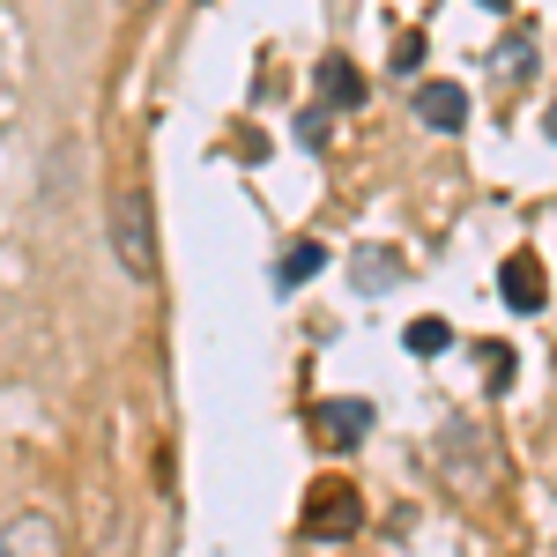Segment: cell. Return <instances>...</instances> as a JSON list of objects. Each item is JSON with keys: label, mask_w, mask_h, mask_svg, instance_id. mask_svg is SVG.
Segmentation results:
<instances>
[{"label": "cell", "mask_w": 557, "mask_h": 557, "mask_svg": "<svg viewBox=\"0 0 557 557\" xmlns=\"http://www.w3.org/2000/svg\"><path fill=\"white\" fill-rule=\"evenodd\" d=\"M401 275H409V260L394 253V246H357V253H349V290H357V298H386Z\"/></svg>", "instance_id": "5b68a950"}, {"label": "cell", "mask_w": 557, "mask_h": 557, "mask_svg": "<svg viewBox=\"0 0 557 557\" xmlns=\"http://www.w3.org/2000/svg\"><path fill=\"white\" fill-rule=\"evenodd\" d=\"M120 8H149V0H120Z\"/></svg>", "instance_id": "e0dca14e"}, {"label": "cell", "mask_w": 557, "mask_h": 557, "mask_svg": "<svg viewBox=\"0 0 557 557\" xmlns=\"http://www.w3.org/2000/svg\"><path fill=\"white\" fill-rule=\"evenodd\" d=\"M417 120L431 134H461L469 127V89L461 83H417Z\"/></svg>", "instance_id": "52a82bcc"}, {"label": "cell", "mask_w": 557, "mask_h": 557, "mask_svg": "<svg viewBox=\"0 0 557 557\" xmlns=\"http://www.w3.org/2000/svg\"><path fill=\"white\" fill-rule=\"evenodd\" d=\"M357 520H364V506H357V491L343 475L312 483V498H305V535L312 543H343V535H357Z\"/></svg>", "instance_id": "7a4b0ae2"}, {"label": "cell", "mask_w": 557, "mask_h": 557, "mask_svg": "<svg viewBox=\"0 0 557 557\" xmlns=\"http://www.w3.org/2000/svg\"><path fill=\"white\" fill-rule=\"evenodd\" d=\"M112 260L127 268L134 283L157 275V209H149V186H120L112 194Z\"/></svg>", "instance_id": "6da1fadb"}, {"label": "cell", "mask_w": 557, "mask_h": 557, "mask_svg": "<svg viewBox=\"0 0 557 557\" xmlns=\"http://www.w3.org/2000/svg\"><path fill=\"white\" fill-rule=\"evenodd\" d=\"M327 268V246H290V253L275 260V290H298V283H312Z\"/></svg>", "instance_id": "9c48e42d"}, {"label": "cell", "mask_w": 557, "mask_h": 557, "mask_svg": "<svg viewBox=\"0 0 557 557\" xmlns=\"http://www.w3.org/2000/svg\"><path fill=\"white\" fill-rule=\"evenodd\" d=\"M364 431H372V401H364V394H343V401H320V409H312V438L335 446V454L357 446Z\"/></svg>", "instance_id": "3957f363"}, {"label": "cell", "mask_w": 557, "mask_h": 557, "mask_svg": "<svg viewBox=\"0 0 557 557\" xmlns=\"http://www.w3.org/2000/svg\"><path fill=\"white\" fill-rule=\"evenodd\" d=\"M312 75H320V97H327L335 112H357V104H364V75H357L349 60H320Z\"/></svg>", "instance_id": "ba28073f"}, {"label": "cell", "mask_w": 557, "mask_h": 557, "mask_svg": "<svg viewBox=\"0 0 557 557\" xmlns=\"http://www.w3.org/2000/svg\"><path fill=\"white\" fill-rule=\"evenodd\" d=\"M238 157H246V164H260V157H268V134L246 127V134H238Z\"/></svg>", "instance_id": "9a60e30c"}, {"label": "cell", "mask_w": 557, "mask_h": 557, "mask_svg": "<svg viewBox=\"0 0 557 557\" xmlns=\"http://www.w3.org/2000/svg\"><path fill=\"white\" fill-rule=\"evenodd\" d=\"M483 8H513V0H483Z\"/></svg>", "instance_id": "2e32d148"}, {"label": "cell", "mask_w": 557, "mask_h": 557, "mask_svg": "<svg viewBox=\"0 0 557 557\" xmlns=\"http://www.w3.org/2000/svg\"><path fill=\"white\" fill-rule=\"evenodd\" d=\"M298 141L305 149H327V112H298Z\"/></svg>", "instance_id": "5bb4252c"}, {"label": "cell", "mask_w": 557, "mask_h": 557, "mask_svg": "<svg viewBox=\"0 0 557 557\" xmlns=\"http://www.w3.org/2000/svg\"><path fill=\"white\" fill-rule=\"evenodd\" d=\"M498 67H506L513 83H520V75H535V38H506V45H498Z\"/></svg>", "instance_id": "8fae6325"}, {"label": "cell", "mask_w": 557, "mask_h": 557, "mask_svg": "<svg viewBox=\"0 0 557 557\" xmlns=\"http://www.w3.org/2000/svg\"><path fill=\"white\" fill-rule=\"evenodd\" d=\"M483 357H491V364H483V380H491V394H506V386H513V349H506V343H491Z\"/></svg>", "instance_id": "7c38bea8"}, {"label": "cell", "mask_w": 557, "mask_h": 557, "mask_svg": "<svg viewBox=\"0 0 557 557\" xmlns=\"http://www.w3.org/2000/svg\"><path fill=\"white\" fill-rule=\"evenodd\" d=\"M0 557H67V543H60V520L52 513H23L0 528Z\"/></svg>", "instance_id": "8992f818"}, {"label": "cell", "mask_w": 557, "mask_h": 557, "mask_svg": "<svg viewBox=\"0 0 557 557\" xmlns=\"http://www.w3.org/2000/svg\"><path fill=\"white\" fill-rule=\"evenodd\" d=\"M417 67H424V30H409V38L394 45V75H401V83H409V75H417Z\"/></svg>", "instance_id": "4fadbf2b"}, {"label": "cell", "mask_w": 557, "mask_h": 557, "mask_svg": "<svg viewBox=\"0 0 557 557\" xmlns=\"http://www.w3.org/2000/svg\"><path fill=\"white\" fill-rule=\"evenodd\" d=\"M401 343L417 349V357H438V349L454 343V327H446L438 312H424V320H409V335H401Z\"/></svg>", "instance_id": "30bf717a"}, {"label": "cell", "mask_w": 557, "mask_h": 557, "mask_svg": "<svg viewBox=\"0 0 557 557\" xmlns=\"http://www.w3.org/2000/svg\"><path fill=\"white\" fill-rule=\"evenodd\" d=\"M498 290H506L513 312H543V305H550V275H543L535 253H506L498 260Z\"/></svg>", "instance_id": "277c9868"}]
</instances>
